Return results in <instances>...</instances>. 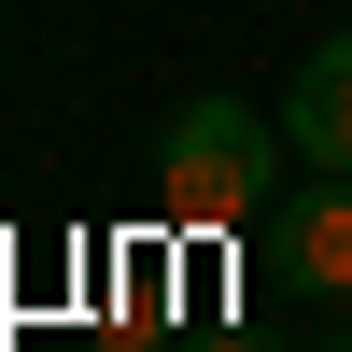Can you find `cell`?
<instances>
[{
	"mask_svg": "<svg viewBox=\"0 0 352 352\" xmlns=\"http://www.w3.org/2000/svg\"><path fill=\"white\" fill-rule=\"evenodd\" d=\"M155 212L197 226V240L254 226V212H268V113H240V99H184V113H169V141H155Z\"/></svg>",
	"mask_w": 352,
	"mask_h": 352,
	"instance_id": "cell-1",
	"label": "cell"
},
{
	"mask_svg": "<svg viewBox=\"0 0 352 352\" xmlns=\"http://www.w3.org/2000/svg\"><path fill=\"white\" fill-rule=\"evenodd\" d=\"M268 268L310 282V296H352V169H324V184L268 226Z\"/></svg>",
	"mask_w": 352,
	"mask_h": 352,
	"instance_id": "cell-2",
	"label": "cell"
},
{
	"mask_svg": "<svg viewBox=\"0 0 352 352\" xmlns=\"http://www.w3.org/2000/svg\"><path fill=\"white\" fill-rule=\"evenodd\" d=\"M282 141H296L310 169H352V28L296 56V99H282Z\"/></svg>",
	"mask_w": 352,
	"mask_h": 352,
	"instance_id": "cell-3",
	"label": "cell"
},
{
	"mask_svg": "<svg viewBox=\"0 0 352 352\" xmlns=\"http://www.w3.org/2000/svg\"><path fill=\"white\" fill-rule=\"evenodd\" d=\"M197 352H254V338H197Z\"/></svg>",
	"mask_w": 352,
	"mask_h": 352,
	"instance_id": "cell-4",
	"label": "cell"
},
{
	"mask_svg": "<svg viewBox=\"0 0 352 352\" xmlns=\"http://www.w3.org/2000/svg\"><path fill=\"white\" fill-rule=\"evenodd\" d=\"M324 352H352V338H324Z\"/></svg>",
	"mask_w": 352,
	"mask_h": 352,
	"instance_id": "cell-5",
	"label": "cell"
}]
</instances>
